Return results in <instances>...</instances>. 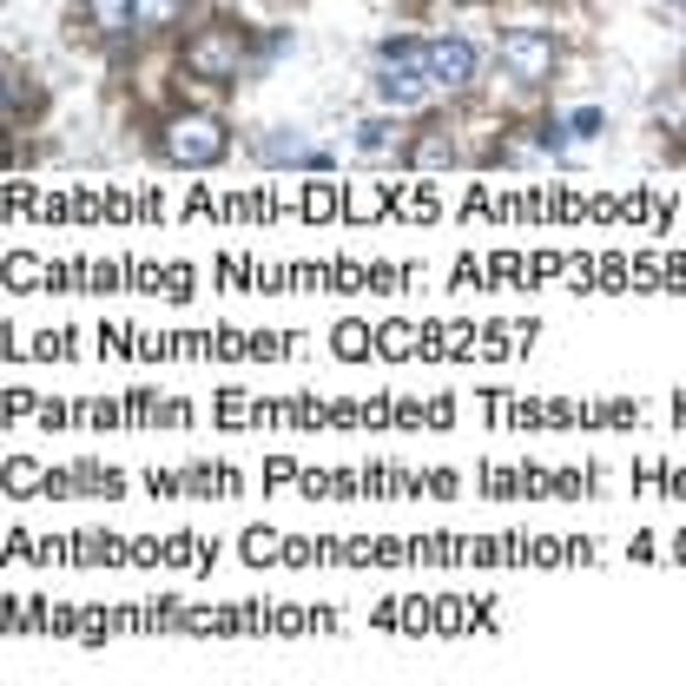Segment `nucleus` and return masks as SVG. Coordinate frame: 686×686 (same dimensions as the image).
<instances>
[{
    "label": "nucleus",
    "instance_id": "obj_1",
    "mask_svg": "<svg viewBox=\"0 0 686 686\" xmlns=\"http://www.w3.org/2000/svg\"><path fill=\"white\" fill-rule=\"evenodd\" d=\"M165 159L172 165H192V172H205V165H218L225 159V126L211 119V112H178L172 126H165Z\"/></svg>",
    "mask_w": 686,
    "mask_h": 686
},
{
    "label": "nucleus",
    "instance_id": "obj_2",
    "mask_svg": "<svg viewBox=\"0 0 686 686\" xmlns=\"http://www.w3.org/2000/svg\"><path fill=\"white\" fill-rule=\"evenodd\" d=\"M238 66H244L238 26H205V33L185 40V73L192 79H238Z\"/></svg>",
    "mask_w": 686,
    "mask_h": 686
},
{
    "label": "nucleus",
    "instance_id": "obj_3",
    "mask_svg": "<svg viewBox=\"0 0 686 686\" xmlns=\"http://www.w3.org/2000/svg\"><path fill=\"white\" fill-rule=\"evenodd\" d=\"M502 73H509L515 86H542V79L555 73V33H542V26L502 33Z\"/></svg>",
    "mask_w": 686,
    "mask_h": 686
},
{
    "label": "nucleus",
    "instance_id": "obj_4",
    "mask_svg": "<svg viewBox=\"0 0 686 686\" xmlns=\"http://www.w3.org/2000/svg\"><path fill=\"white\" fill-rule=\"evenodd\" d=\"M423 73H429V86H449V92H462L469 79H476V46L469 40H429L423 46Z\"/></svg>",
    "mask_w": 686,
    "mask_h": 686
},
{
    "label": "nucleus",
    "instance_id": "obj_5",
    "mask_svg": "<svg viewBox=\"0 0 686 686\" xmlns=\"http://www.w3.org/2000/svg\"><path fill=\"white\" fill-rule=\"evenodd\" d=\"M377 92H383V106H396V112H403V106H416V99L429 92L423 59H416V66H383V73H377Z\"/></svg>",
    "mask_w": 686,
    "mask_h": 686
},
{
    "label": "nucleus",
    "instance_id": "obj_6",
    "mask_svg": "<svg viewBox=\"0 0 686 686\" xmlns=\"http://www.w3.org/2000/svg\"><path fill=\"white\" fill-rule=\"evenodd\" d=\"M357 152H363V159H390V152H396V126H390V119L357 126Z\"/></svg>",
    "mask_w": 686,
    "mask_h": 686
},
{
    "label": "nucleus",
    "instance_id": "obj_7",
    "mask_svg": "<svg viewBox=\"0 0 686 686\" xmlns=\"http://www.w3.org/2000/svg\"><path fill=\"white\" fill-rule=\"evenodd\" d=\"M258 152H264V159H271V165H311V159H317V152H311V145H304V139H297V132H291V139H284V132H277V139H264V145H258Z\"/></svg>",
    "mask_w": 686,
    "mask_h": 686
},
{
    "label": "nucleus",
    "instance_id": "obj_8",
    "mask_svg": "<svg viewBox=\"0 0 686 686\" xmlns=\"http://www.w3.org/2000/svg\"><path fill=\"white\" fill-rule=\"evenodd\" d=\"M92 26H99V33H126V26H139V20H132V0H92Z\"/></svg>",
    "mask_w": 686,
    "mask_h": 686
},
{
    "label": "nucleus",
    "instance_id": "obj_9",
    "mask_svg": "<svg viewBox=\"0 0 686 686\" xmlns=\"http://www.w3.org/2000/svg\"><path fill=\"white\" fill-rule=\"evenodd\" d=\"M185 13V0H132V20L139 26H172Z\"/></svg>",
    "mask_w": 686,
    "mask_h": 686
},
{
    "label": "nucleus",
    "instance_id": "obj_10",
    "mask_svg": "<svg viewBox=\"0 0 686 686\" xmlns=\"http://www.w3.org/2000/svg\"><path fill=\"white\" fill-rule=\"evenodd\" d=\"M449 159H456V145H449L443 132H429V139L410 145V165H449Z\"/></svg>",
    "mask_w": 686,
    "mask_h": 686
},
{
    "label": "nucleus",
    "instance_id": "obj_11",
    "mask_svg": "<svg viewBox=\"0 0 686 686\" xmlns=\"http://www.w3.org/2000/svg\"><path fill=\"white\" fill-rule=\"evenodd\" d=\"M377 59H383V66H416V59H423V46L396 33V40H383V46H377Z\"/></svg>",
    "mask_w": 686,
    "mask_h": 686
},
{
    "label": "nucleus",
    "instance_id": "obj_12",
    "mask_svg": "<svg viewBox=\"0 0 686 686\" xmlns=\"http://www.w3.org/2000/svg\"><path fill=\"white\" fill-rule=\"evenodd\" d=\"M654 112H661V126H674L686 139V92H667V99H654Z\"/></svg>",
    "mask_w": 686,
    "mask_h": 686
},
{
    "label": "nucleus",
    "instance_id": "obj_13",
    "mask_svg": "<svg viewBox=\"0 0 686 686\" xmlns=\"http://www.w3.org/2000/svg\"><path fill=\"white\" fill-rule=\"evenodd\" d=\"M568 132H581V139H588V132H601V106H581V112L568 119Z\"/></svg>",
    "mask_w": 686,
    "mask_h": 686
},
{
    "label": "nucleus",
    "instance_id": "obj_14",
    "mask_svg": "<svg viewBox=\"0 0 686 686\" xmlns=\"http://www.w3.org/2000/svg\"><path fill=\"white\" fill-rule=\"evenodd\" d=\"M674 7H686V0H674Z\"/></svg>",
    "mask_w": 686,
    "mask_h": 686
},
{
    "label": "nucleus",
    "instance_id": "obj_15",
    "mask_svg": "<svg viewBox=\"0 0 686 686\" xmlns=\"http://www.w3.org/2000/svg\"><path fill=\"white\" fill-rule=\"evenodd\" d=\"M462 7H469V0H462Z\"/></svg>",
    "mask_w": 686,
    "mask_h": 686
}]
</instances>
